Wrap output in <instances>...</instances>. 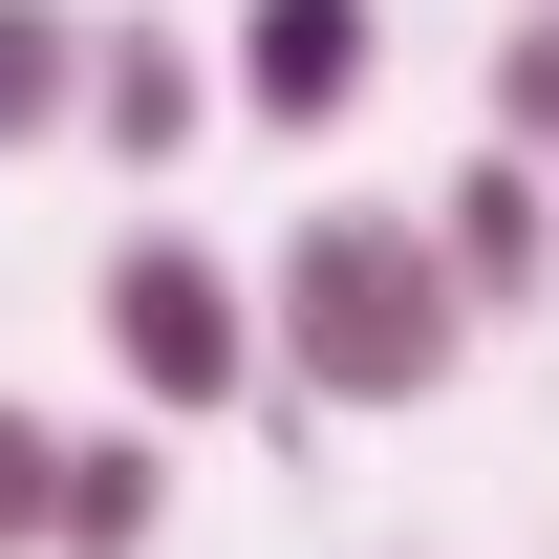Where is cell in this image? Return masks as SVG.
<instances>
[{
	"instance_id": "cell-1",
	"label": "cell",
	"mask_w": 559,
	"mask_h": 559,
	"mask_svg": "<svg viewBox=\"0 0 559 559\" xmlns=\"http://www.w3.org/2000/svg\"><path fill=\"white\" fill-rule=\"evenodd\" d=\"M474 366V280L430 259V215H388V194H301L280 215V259H259V388L280 409H430Z\"/></svg>"
},
{
	"instance_id": "cell-2",
	"label": "cell",
	"mask_w": 559,
	"mask_h": 559,
	"mask_svg": "<svg viewBox=\"0 0 559 559\" xmlns=\"http://www.w3.org/2000/svg\"><path fill=\"white\" fill-rule=\"evenodd\" d=\"M86 345H108V388H130L151 430L259 409V259H215L194 215H130V237L86 259Z\"/></svg>"
},
{
	"instance_id": "cell-3",
	"label": "cell",
	"mask_w": 559,
	"mask_h": 559,
	"mask_svg": "<svg viewBox=\"0 0 559 559\" xmlns=\"http://www.w3.org/2000/svg\"><path fill=\"white\" fill-rule=\"evenodd\" d=\"M366 86H388V0H237V44H215V108L280 151L366 130Z\"/></svg>"
},
{
	"instance_id": "cell-4",
	"label": "cell",
	"mask_w": 559,
	"mask_h": 559,
	"mask_svg": "<svg viewBox=\"0 0 559 559\" xmlns=\"http://www.w3.org/2000/svg\"><path fill=\"white\" fill-rule=\"evenodd\" d=\"M194 130H215L194 22H151V0H86V151H108V173H194Z\"/></svg>"
},
{
	"instance_id": "cell-5",
	"label": "cell",
	"mask_w": 559,
	"mask_h": 559,
	"mask_svg": "<svg viewBox=\"0 0 559 559\" xmlns=\"http://www.w3.org/2000/svg\"><path fill=\"white\" fill-rule=\"evenodd\" d=\"M430 259L474 280V323H538V301H559V173H538V151H474V173L430 194Z\"/></svg>"
},
{
	"instance_id": "cell-6",
	"label": "cell",
	"mask_w": 559,
	"mask_h": 559,
	"mask_svg": "<svg viewBox=\"0 0 559 559\" xmlns=\"http://www.w3.org/2000/svg\"><path fill=\"white\" fill-rule=\"evenodd\" d=\"M173 538V430H66V495H44V559H151Z\"/></svg>"
},
{
	"instance_id": "cell-7",
	"label": "cell",
	"mask_w": 559,
	"mask_h": 559,
	"mask_svg": "<svg viewBox=\"0 0 559 559\" xmlns=\"http://www.w3.org/2000/svg\"><path fill=\"white\" fill-rule=\"evenodd\" d=\"M86 130V0H0V173Z\"/></svg>"
},
{
	"instance_id": "cell-8",
	"label": "cell",
	"mask_w": 559,
	"mask_h": 559,
	"mask_svg": "<svg viewBox=\"0 0 559 559\" xmlns=\"http://www.w3.org/2000/svg\"><path fill=\"white\" fill-rule=\"evenodd\" d=\"M495 151H538V173H559V0L495 22Z\"/></svg>"
},
{
	"instance_id": "cell-9",
	"label": "cell",
	"mask_w": 559,
	"mask_h": 559,
	"mask_svg": "<svg viewBox=\"0 0 559 559\" xmlns=\"http://www.w3.org/2000/svg\"><path fill=\"white\" fill-rule=\"evenodd\" d=\"M44 495H66V430L0 388V559H44Z\"/></svg>"
}]
</instances>
